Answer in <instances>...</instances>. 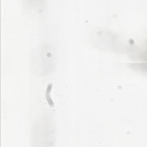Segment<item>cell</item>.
<instances>
[{
  "mask_svg": "<svg viewBox=\"0 0 147 147\" xmlns=\"http://www.w3.org/2000/svg\"><path fill=\"white\" fill-rule=\"evenodd\" d=\"M52 84H49L47 86V88L46 93H45V98L50 106H53V105H54L53 102L50 96V92H51V91L52 89Z\"/></svg>",
  "mask_w": 147,
  "mask_h": 147,
  "instance_id": "obj_1",
  "label": "cell"
}]
</instances>
